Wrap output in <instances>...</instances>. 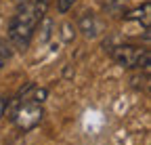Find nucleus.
Here are the masks:
<instances>
[{"mask_svg":"<svg viewBox=\"0 0 151 145\" xmlns=\"http://www.w3.org/2000/svg\"><path fill=\"white\" fill-rule=\"evenodd\" d=\"M46 6H48V0H27L19 6V11L9 23V38L15 48L23 50L29 44L36 27L42 23L46 15Z\"/></svg>","mask_w":151,"mask_h":145,"instance_id":"obj_1","label":"nucleus"},{"mask_svg":"<svg viewBox=\"0 0 151 145\" xmlns=\"http://www.w3.org/2000/svg\"><path fill=\"white\" fill-rule=\"evenodd\" d=\"M42 116H44L42 103H38L34 97H29L25 90H21V95L17 99H13L11 120L17 124V128H21L23 133L36 128V126L42 122Z\"/></svg>","mask_w":151,"mask_h":145,"instance_id":"obj_2","label":"nucleus"},{"mask_svg":"<svg viewBox=\"0 0 151 145\" xmlns=\"http://www.w3.org/2000/svg\"><path fill=\"white\" fill-rule=\"evenodd\" d=\"M109 55L122 67H128V69H141V67L149 69L151 55H149V50L143 48V46H137V44H116V46L109 48Z\"/></svg>","mask_w":151,"mask_h":145,"instance_id":"obj_3","label":"nucleus"},{"mask_svg":"<svg viewBox=\"0 0 151 145\" xmlns=\"http://www.w3.org/2000/svg\"><path fill=\"white\" fill-rule=\"evenodd\" d=\"M124 19H128V21H139V23H143L145 30H149V25H151V4L145 2V4L139 6V9L128 11V13L124 15Z\"/></svg>","mask_w":151,"mask_h":145,"instance_id":"obj_4","label":"nucleus"},{"mask_svg":"<svg viewBox=\"0 0 151 145\" xmlns=\"http://www.w3.org/2000/svg\"><path fill=\"white\" fill-rule=\"evenodd\" d=\"M78 27L80 32H84V36H88V38H94L99 32V25H97V19H94L92 13H84L80 19H78Z\"/></svg>","mask_w":151,"mask_h":145,"instance_id":"obj_5","label":"nucleus"},{"mask_svg":"<svg viewBox=\"0 0 151 145\" xmlns=\"http://www.w3.org/2000/svg\"><path fill=\"white\" fill-rule=\"evenodd\" d=\"M76 0H57V9H59V13H67L71 6H73Z\"/></svg>","mask_w":151,"mask_h":145,"instance_id":"obj_6","label":"nucleus"},{"mask_svg":"<svg viewBox=\"0 0 151 145\" xmlns=\"http://www.w3.org/2000/svg\"><path fill=\"white\" fill-rule=\"evenodd\" d=\"M0 55L2 57H11V42H6L4 38H0Z\"/></svg>","mask_w":151,"mask_h":145,"instance_id":"obj_7","label":"nucleus"},{"mask_svg":"<svg viewBox=\"0 0 151 145\" xmlns=\"http://www.w3.org/2000/svg\"><path fill=\"white\" fill-rule=\"evenodd\" d=\"M6 103H9V99L0 97V118H2V116L6 114Z\"/></svg>","mask_w":151,"mask_h":145,"instance_id":"obj_8","label":"nucleus"},{"mask_svg":"<svg viewBox=\"0 0 151 145\" xmlns=\"http://www.w3.org/2000/svg\"><path fill=\"white\" fill-rule=\"evenodd\" d=\"M63 30H65V32H71V25H69V23H65V25H63ZM61 38H63L65 42H69V40L73 38V36H71V34H63V36H61Z\"/></svg>","mask_w":151,"mask_h":145,"instance_id":"obj_9","label":"nucleus"},{"mask_svg":"<svg viewBox=\"0 0 151 145\" xmlns=\"http://www.w3.org/2000/svg\"><path fill=\"white\" fill-rule=\"evenodd\" d=\"M4 61H6V57H2V55H0V69H2V65H4Z\"/></svg>","mask_w":151,"mask_h":145,"instance_id":"obj_10","label":"nucleus"}]
</instances>
